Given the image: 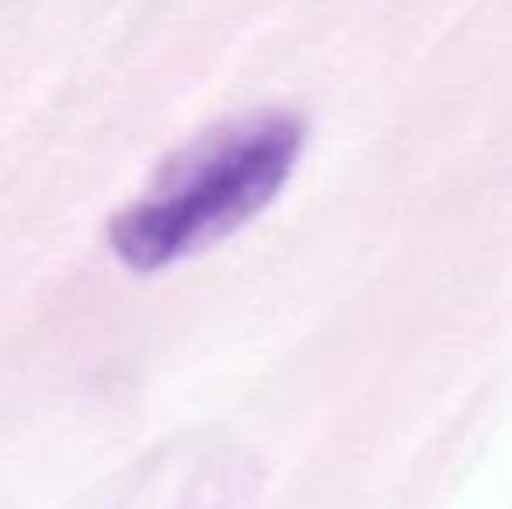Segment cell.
I'll use <instances>...</instances> for the list:
<instances>
[{"label":"cell","instance_id":"cell-1","mask_svg":"<svg viewBox=\"0 0 512 509\" xmlns=\"http://www.w3.org/2000/svg\"><path fill=\"white\" fill-rule=\"evenodd\" d=\"M300 150L304 123L283 112H265L199 136L112 220L108 241L115 255L129 269L150 272L216 245L283 192Z\"/></svg>","mask_w":512,"mask_h":509}]
</instances>
